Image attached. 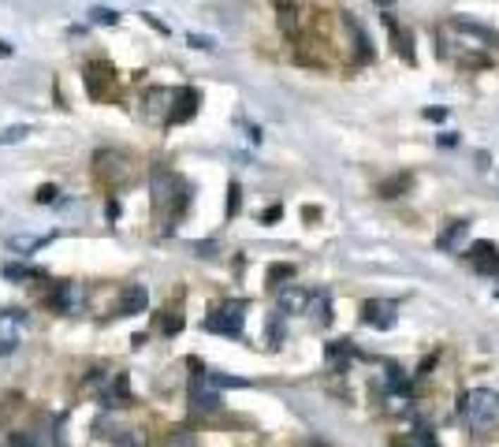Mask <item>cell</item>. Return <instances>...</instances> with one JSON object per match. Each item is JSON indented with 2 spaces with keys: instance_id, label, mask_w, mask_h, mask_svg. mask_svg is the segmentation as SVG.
<instances>
[{
  "instance_id": "6da1fadb",
  "label": "cell",
  "mask_w": 499,
  "mask_h": 447,
  "mask_svg": "<svg viewBox=\"0 0 499 447\" xmlns=\"http://www.w3.org/2000/svg\"><path fill=\"white\" fill-rule=\"evenodd\" d=\"M436 42L443 56L462 63V68H488V49L495 45V37L488 30H481L477 23L448 19L436 26Z\"/></svg>"
},
{
  "instance_id": "7a4b0ae2",
  "label": "cell",
  "mask_w": 499,
  "mask_h": 447,
  "mask_svg": "<svg viewBox=\"0 0 499 447\" xmlns=\"http://www.w3.org/2000/svg\"><path fill=\"white\" fill-rule=\"evenodd\" d=\"M187 205H190V187L175 172L156 168L153 172V209H156V220H164V231L175 228V220L183 216Z\"/></svg>"
},
{
  "instance_id": "3957f363",
  "label": "cell",
  "mask_w": 499,
  "mask_h": 447,
  "mask_svg": "<svg viewBox=\"0 0 499 447\" xmlns=\"http://www.w3.org/2000/svg\"><path fill=\"white\" fill-rule=\"evenodd\" d=\"M458 410H462V417H466V425H469V429L484 432V429H492V425H495L499 396H495V391H488V388H474V391H466V396H462Z\"/></svg>"
},
{
  "instance_id": "277c9868",
  "label": "cell",
  "mask_w": 499,
  "mask_h": 447,
  "mask_svg": "<svg viewBox=\"0 0 499 447\" xmlns=\"http://www.w3.org/2000/svg\"><path fill=\"white\" fill-rule=\"evenodd\" d=\"M190 410L194 414L220 410V388L213 384V376H209V373H194V380H190Z\"/></svg>"
},
{
  "instance_id": "5b68a950",
  "label": "cell",
  "mask_w": 499,
  "mask_h": 447,
  "mask_svg": "<svg viewBox=\"0 0 499 447\" xmlns=\"http://www.w3.org/2000/svg\"><path fill=\"white\" fill-rule=\"evenodd\" d=\"M242 321H246V302H224V306L213 310V317H209V332L242 336Z\"/></svg>"
},
{
  "instance_id": "8992f818",
  "label": "cell",
  "mask_w": 499,
  "mask_h": 447,
  "mask_svg": "<svg viewBox=\"0 0 499 447\" xmlns=\"http://www.w3.org/2000/svg\"><path fill=\"white\" fill-rule=\"evenodd\" d=\"M395 310H399L395 302L373 298V302H365V306H362V321L369 324V328H380V332H388V328H395V321H399Z\"/></svg>"
},
{
  "instance_id": "52a82bcc",
  "label": "cell",
  "mask_w": 499,
  "mask_h": 447,
  "mask_svg": "<svg viewBox=\"0 0 499 447\" xmlns=\"http://www.w3.org/2000/svg\"><path fill=\"white\" fill-rule=\"evenodd\" d=\"M45 302L56 313H78V310H82V302H86V295H82V287H78V283H52V291H49Z\"/></svg>"
},
{
  "instance_id": "ba28073f",
  "label": "cell",
  "mask_w": 499,
  "mask_h": 447,
  "mask_svg": "<svg viewBox=\"0 0 499 447\" xmlns=\"http://www.w3.org/2000/svg\"><path fill=\"white\" fill-rule=\"evenodd\" d=\"M469 265L484 276H499V246L495 243H474L469 246Z\"/></svg>"
},
{
  "instance_id": "9c48e42d",
  "label": "cell",
  "mask_w": 499,
  "mask_h": 447,
  "mask_svg": "<svg viewBox=\"0 0 499 447\" xmlns=\"http://www.w3.org/2000/svg\"><path fill=\"white\" fill-rule=\"evenodd\" d=\"M86 86H90V97H109V86H112V68L109 63H90L86 68Z\"/></svg>"
},
{
  "instance_id": "30bf717a",
  "label": "cell",
  "mask_w": 499,
  "mask_h": 447,
  "mask_svg": "<svg viewBox=\"0 0 499 447\" xmlns=\"http://www.w3.org/2000/svg\"><path fill=\"white\" fill-rule=\"evenodd\" d=\"M466 235H469V220H455L443 235H436V250H443V254H455V250L466 243Z\"/></svg>"
},
{
  "instance_id": "8fae6325",
  "label": "cell",
  "mask_w": 499,
  "mask_h": 447,
  "mask_svg": "<svg viewBox=\"0 0 499 447\" xmlns=\"http://www.w3.org/2000/svg\"><path fill=\"white\" fill-rule=\"evenodd\" d=\"M194 109H198V94H194V90H175V112H172V120L168 123H183L187 120V116H194Z\"/></svg>"
},
{
  "instance_id": "7c38bea8",
  "label": "cell",
  "mask_w": 499,
  "mask_h": 447,
  "mask_svg": "<svg viewBox=\"0 0 499 447\" xmlns=\"http://www.w3.org/2000/svg\"><path fill=\"white\" fill-rule=\"evenodd\" d=\"M280 310H287V313H306V310H309V295L298 291V287H287V291H280Z\"/></svg>"
},
{
  "instance_id": "4fadbf2b",
  "label": "cell",
  "mask_w": 499,
  "mask_h": 447,
  "mask_svg": "<svg viewBox=\"0 0 499 447\" xmlns=\"http://www.w3.org/2000/svg\"><path fill=\"white\" fill-rule=\"evenodd\" d=\"M384 26L391 30V42H395V49H399V56H406L414 63V45H410V34H402L399 30V23H395V16H384Z\"/></svg>"
},
{
  "instance_id": "5bb4252c",
  "label": "cell",
  "mask_w": 499,
  "mask_h": 447,
  "mask_svg": "<svg viewBox=\"0 0 499 447\" xmlns=\"http://www.w3.org/2000/svg\"><path fill=\"white\" fill-rule=\"evenodd\" d=\"M138 310H146V291H142V287H130V291H123L116 313H138Z\"/></svg>"
},
{
  "instance_id": "9a60e30c",
  "label": "cell",
  "mask_w": 499,
  "mask_h": 447,
  "mask_svg": "<svg viewBox=\"0 0 499 447\" xmlns=\"http://www.w3.org/2000/svg\"><path fill=\"white\" fill-rule=\"evenodd\" d=\"M306 313H313V321H317V324H328V321H332V306H328V295H324V291L309 295V310H306Z\"/></svg>"
},
{
  "instance_id": "2e32d148",
  "label": "cell",
  "mask_w": 499,
  "mask_h": 447,
  "mask_svg": "<svg viewBox=\"0 0 499 447\" xmlns=\"http://www.w3.org/2000/svg\"><path fill=\"white\" fill-rule=\"evenodd\" d=\"M395 447H440V443H436V436H432V432L417 429V432H410V436L395 440Z\"/></svg>"
},
{
  "instance_id": "e0dca14e",
  "label": "cell",
  "mask_w": 499,
  "mask_h": 447,
  "mask_svg": "<svg viewBox=\"0 0 499 447\" xmlns=\"http://www.w3.org/2000/svg\"><path fill=\"white\" fill-rule=\"evenodd\" d=\"M164 447H194V436L187 429H179V432H172V436L164 440Z\"/></svg>"
},
{
  "instance_id": "ac0fdd59",
  "label": "cell",
  "mask_w": 499,
  "mask_h": 447,
  "mask_svg": "<svg viewBox=\"0 0 499 447\" xmlns=\"http://www.w3.org/2000/svg\"><path fill=\"white\" fill-rule=\"evenodd\" d=\"M90 19H94V23H104V26L120 23V16H116L112 8H94V11H90Z\"/></svg>"
},
{
  "instance_id": "d6986e66",
  "label": "cell",
  "mask_w": 499,
  "mask_h": 447,
  "mask_svg": "<svg viewBox=\"0 0 499 447\" xmlns=\"http://www.w3.org/2000/svg\"><path fill=\"white\" fill-rule=\"evenodd\" d=\"M4 276H8V280H37V272L34 269H23V265H8Z\"/></svg>"
},
{
  "instance_id": "ffe728a7",
  "label": "cell",
  "mask_w": 499,
  "mask_h": 447,
  "mask_svg": "<svg viewBox=\"0 0 499 447\" xmlns=\"http://www.w3.org/2000/svg\"><path fill=\"white\" fill-rule=\"evenodd\" d=\"M280 339H283V324H280V313H276V317L269 321V343L280 347Z\"/></svg>"
},
{
  "instance_id": "44dd1931",
  "label": "cell",
  "mask_w": 499,
  "mask_h": 447,
  "mask_svg": "<svg viewBox=\"0 0 499 447\" xmlns=\"http://www.w3.org/2000/svg\"><path fill=\"white\" fill-rule=\"evenodd\" d=\"M19 138H26V127H8L4 135H0V146H8V142H19Z\"/></svg>"
},
{
  "instance_id": "7402d4cb",
  "label": "cell",
  "mask_w": 499,
  "mask_h": 447,
  "mask_svg": "<svg viewBox=\"0 0 499 447\" xmlns=\"http://www.w3.org/2000/svg\"><path fill=\"white\" fill-rule=\"evenodd\" d=\"M49 239H11V250H37V246H45Z\"/></svg>"
},
{
  "instance_id": "603a6c76",
  "label": "cell",
  "mask_w": 499,
  "mask_h": 447,
  "mask_svg": "<svg viewBox=\"0 0 499 447\" xmlns=\"http://www.w3.org/2000/svg\"><path fill=\"white\" fill-rule=\"evenodd\" d=\"M239 213V183H231V198H228V216Z\"/></svg>"
},
{
  "instance_id": "cb8c5ba5",
  "label": "cell",
  "mask_w": 499,
  "mask_h": 447,
  "mask_svg": "<svg viewBox=\"0 0 499 447\" xmlns=\"http://www.w3.org/2000/svg\"><path fill=\"white\" fill-rule=\"evenodd\" d=\"M34 198H37V202H45V205H49V202H56V187H42V190L34 194Z\"/></svg>"
},
{
  "instance_id": "d4e9b609",
  "label": "cell",
  "mask_w": 499,
  "mask_h": 447,
  "mask_svg": "<svg viewBox=\"0 0 499 447\" xmlns=\"http://www.w3.org/2000/svg\"><path fill=\"white\" fill-rule=\"evenodd\" d=\"M443 116H448L443 109H425V120H443Z\"/></svg>"
}]
</instances>
